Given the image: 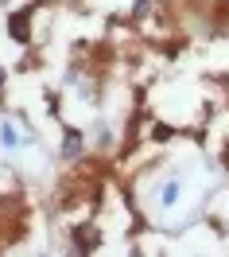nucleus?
<instances>
[{
    "label": "nucleus",
    "mask_w": 229,
    "mask_h": 257,
    "mask_svg": "<svg viewBox=\"0 0 229 257\" xmlns=\"http://www.w3.org/2000/svg\"><path fill=\"white\" fill-rule=\"evenodd\" d=\"M78 148H82V137H78V133H66L62 152H66V156H78Z\"/></svg>",
    "instance_id": "obj_1"
},
{
    "label": "nucleus",
    "mask_w": 229,
    "mask_h": 257,
    "mask_svg": "<svg viewBox=\"0 0 229 257\" xmlns=\"http://www.w3.org/2000/svg\"><path fill=\"white\" fill-rule=\"evenodd\" d=\"M12 35H16V39H28V12L12 20Z\"/></svg>",
    "instance_id": "obj_2"
},
{
    "label": "nucleus",
    "mask_w": 229,
    "mask_h": 257,
    "mask_svg": "<svg viewBox=\"0 0 229 257\" xmlns=\"http://www.w3.org/2000/svg\"><path fill=\"white\" fill-rule=\"evenodd\" d=\"M0 78H4V70H0Z\"/></svg>",
    "instance_id": "obj_3"
}]
</instances>
